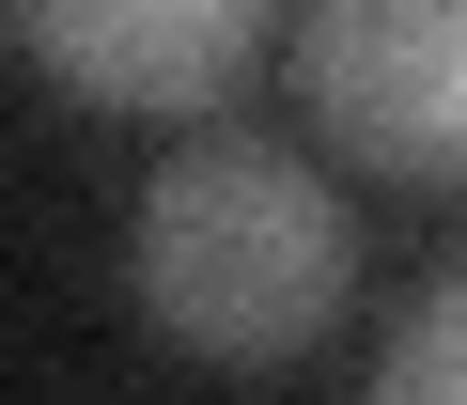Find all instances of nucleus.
Instances as JSON below:
<instances>
[{"label":"nucleus","instance_id":"obj_1","mask_svg":"<svg viewBox=\"0 0 467 405\" xmlns=\"http://www.w3.org/2000/svg\"><path fill=\"white\" fill-rule=\"evenodd\" d=\"M125 281H140V327L202 374H281L327 343L343 281H358V234H343V187L281 140H187L156 187H140V234H125Z\"/></svg>","mask_w":467,"mask_h":405},{"label":"nucleus","instance_id":"obj_2","mask_svg":"<svg viewBox=\"0 0 467 405\" xmlns=\"http://www.w3.org/2000/svg\"><path fill=\"white\" fill-rule=\"evenodd\" d=\"M296 94L374 187H467V0H312Z\"/></svg>","mask_w":467,"mask_h":405},{"label":"nucleus","instance_id":"obj_3","mask_svg":"<svg viewBox=\"0 0 467 405\" xmlns=\"http://www.w3.org/2000/svg\"><path fill=\"white\" fill-rule=\"evenodd\" d=\"M265 32L281 0H0V47L78 109H218Z\"/></svg>","mask_w":467,"mask_h":405},{"label":"nucleus","instance_id":"obj_4","mask_svg":"<svg viewBox=\"0 0 467 405\" xmlns=\"http://www.w3.org/2000/svg\"><path fill=\"white\" fill-rule=\"evenodd\" d=\"M374 405H467V265L420 281V312H405L389 358H374Z\"/></svg>","mask_w":467,"mask_h":405}]
</instances>
